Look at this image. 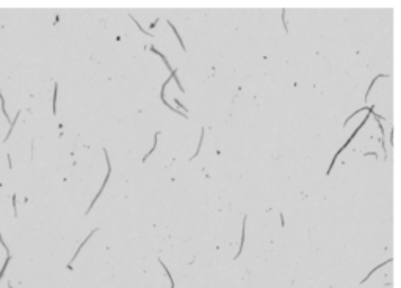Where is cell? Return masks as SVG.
Wrapping results in <instances>:
<instances>
[{"instance_id": "cell-1", "label": "cell", "mask_w": 401, "mask_h": 288, "mask_svg": "<svg viewBox=\"0 0 401 288\" xmlns=\"http://www.w3.org/2000/svg\"><path fill=\"white\" fill-rule=\"evenodd\" d=\"M0 243L3 244V247H5V251H7V260H5V265H3L2 271H0V280H2V277L5 276V269H7V266H8V261H10V258H11V254H10V249H8V246L5 244V241H3L2 235H0Z\"/></svg>"}, {"instance_id": "cell-2", "label": "cell", "mask_w": 401, "mask_h": 288, "mask_svg": "<svg viewBox=\"0 0 401 288\" xmlns=\"http://www.w3.org/2000/svg\"><path fill=\"white\" fill-rule=\"evenodd\" d=\"M244 224H246V216H244V219H243V227H241V243H240V249H238V254L235 255V258H238V255L241 254L243 244H244V235H246V227H244Z\"/></svg>"}, {"instance_id": "cell-3", "label": "cell", "mask_w": 401, "mask_h": 288, "mask_svg": "<svg viewBox=\"0 0 401 288\" xmlns=\"http://www.w3.org/2000/svg\"><path fill=\"white\" fill-rule=\"evenodd\" d=\"M57 94H58V85L55 83V89H53V114H57Z\"/></svg>"}, {"instance_id": "cell-4", "label": "cell", "mask_w": 401, "mask_h": 288, "mask_svg": "<svg viewBox=\"0 0 401 288\" xmlns=\"http://www.w3.org/2000/svg\"><path fill=\"white\" fill-rule=\"evenodd\" d=\"M168 25H171V28H173V30H174V33H176V38H179V33H177L176 27H174V25H173L171 22H168ZM179 41H180V39H179ZM180 44H182V49H185V46H183V42H182V41H180Z\"/></svg>"}, {"instance_id": "cell-5", "label": "cell", "mask_w": 401, "mask_h": 288, "mask_svg": "<svg viewBox=\"0 0 401 288\" xmlns=\"http://www.w3.org/2000/svg\"><path fill=\"white\" fill-rule=\"evenodd\" d=\"M10 288H11V283H10Z\"/></svg>"}]
</instances>
